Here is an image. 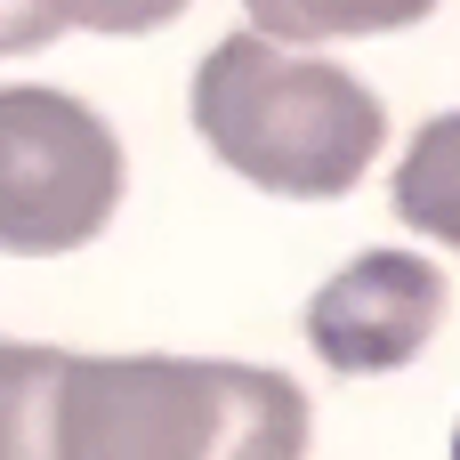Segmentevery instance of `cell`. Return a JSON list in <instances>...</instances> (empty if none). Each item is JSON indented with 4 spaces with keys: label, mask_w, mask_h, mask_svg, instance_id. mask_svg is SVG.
Instances as JSON below:
<instances>
[{
    "label": "cell",
    "mask_w": 460,
    "mask_h": 460,
    "mask_svg": "<svg viewBox=\"0 0 460 460\" xmlns=\"http://www.w3.org/2000/svg\"><path fill=\"white\" fill-rule=\"evenodd\" d=\"M307 396L267 364L65 356L49 460H299Z\"/></svg>",
    "instance_id": "cell-1"
},
{
    "label": "cell",
    "mask_w": 460,
    "mask_h": 460,
    "mask_svg": "<svg viewBox=\"0 0 460 460\" xmlns=\"http://www.w3.org/2000/svg\"><path fill=\"white\" fill-rule=\"evenodd\" d=\"M396 218L460 251V113H437L396 162Z\"/></svg>",
    "instance_id": "cell-5"
},
{
    "label": "cell",
    "mask_w": 460,
    "mask_h": 460,
    "mask_svg": "<svg viewBox=\"0 0 460 460\" xmlns=\"http://www.w3.org/2000/svg\"><path fill=\"white\" fill-rule=\"evenodd\" d=\"M194 129L234 178L283 202H340L388 146V113L348 65L291 57L259 32H234L202 57Z\"/></svg>",
    "instance_id": "cell-2"
},
{
    "label": "cell",
    "mask_w": 460,
    "mask_h": 460,
    "mask_svg": "<svg viewBox=\"0 0 460 460\" xmlns=\"http://www.w3.org/2000/svg\"><path fill=\"white\" fill-rule=\"evenodd\" d=\"M65 24H81V32H154V24H170L186 0H49Z\"/></svg>",
    "instance_id": "cell-8"
},
{
    "label": "cell",
    "mask_w": 460,
    "mask_h": 460,
    "mask_svg": "<svg viewBox=\"0 0 460 460\" xmlns=\"http://www.w3.org/2000/svg\"><path fill=\"white\" fill-rule=\"evenodd\" d=\"M121 210V137L65 89H0V251L57 259Z\"/></svg>",
    "instance_id": "cell-3"
},
{
    "label": "cell",
    "mask_w": 460,
    "mask_h": 460,
    "mask_svg": "<svg viewBox=\"0 0 460 460\" xmlns=\"http://www.w3.org/2000/svg\"><path fill=\"white\" fill-rule=\"evenodd\" d=\"M251 8V24H259V40H356V32H404V24H420L437 0H243Z\"/></svg>",
    "instance_id": "cell-7"
},
{
    "label": "cell",
    "mask_w": 460,
    "mask_h": 460,
    "mask_svg": "<svg viewBox=\"0 0 460 460\" xmlns=\"http://www.w3.org/2000/svg\"><path fill=\"white\" fill-rule=\"evenodd\" d=\"M65 32V16L49 0H0V57H24V49H49Z\"/></svg>",
    "instance_id": "cell-9"
},
{
    "label": "cell",
    "mask_w": 460,
    "mask_h": 460,
    "mask_svg": "<svg viewBox=\"0 0 460 460\" xmlns=\"http://www.w3.org/2000/svg\"><path fill=\"white\" fill-rule=\"evenodd\" d=\"M57 380H65V348L0 340V460H49Z\"/></svg>",
    "instance_id": "cell-6"
},
{
    "label": "cell",
    "mask_w": 460,
    "mask_h": 460,
    "mask_svg": "<svg viewBox=\"0 0 460 460\" xmlns=\"http://www.w3.org/2000/svg\"><path fill=\"white\" fill-rule=\"evenodd\" d=\"M453 460H460V437H453Z\"/></svg>",
    "instance_id": "cell-10"
},
{
    "label": "cell",
    "mask_w": 460,
    "mask_h": 460,
    "mask_svg": "<svg viewBox=\"0 0 460 460\" xmlns=\"http://www.w3.org/2000/svg\"><path fill=\"white\" fill-rule=\"evenodd\" d=\"M445 315V275L420 251H364L307 299V348L332 372H396L429 348Z\"/></svg>",
    "instance_id": "cell-4"
}]
</instances>
